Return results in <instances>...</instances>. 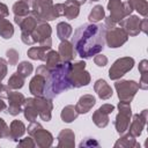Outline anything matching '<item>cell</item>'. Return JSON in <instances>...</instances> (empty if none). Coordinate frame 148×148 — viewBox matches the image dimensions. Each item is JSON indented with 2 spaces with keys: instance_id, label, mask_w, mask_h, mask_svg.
I'll return each mask as SVG.
<instances>
[{
  "instance_id": "cell-1",
  "label": "cell",
  "mask_w": 148,
  "mask_h": 148,
  "mask_svg": "<svg viewBox=\"0 0 148 148\" xmlns=\"http://www.w3.org/2000/svg\"><path fill=\"white\" fill-rule=\"evenodd\" d=\"M105 27L103 24L86 23L80 25L72 37V45L77 54L88 59L99 53L105 43Z\"/></svg>"
},
{
  "instance_id": "cell-2",
  "label": "cell",
  "mask_w": 148,
  "mask_h": 148,
  "mask_svg": "<svg viewBox=\"0 0 148 148\" xmlns=\"http://www.w3.org/2000/svg\"><path fill=\"white\" fill-rule=\"evenodd\" d=\"M71 66L72 64L69 61L61 62L56 68L50 71V74L46 77L45 87H44V94L46 97L53 98L58 96L61 91L72 88V84L69 81Z\"/></svg>"
},
{
  "instance_id": "cell-3",
  "label": "cell",
  "mask_w": 148,
  "mask_h": 148,
  "mask_svg": "<svg viewBox=\"0 0 148 148\" xmlns=\"http://www.w3.org/2000/svg\"><path fill=\"white\" fill-rule=\"evenodd\" d=\"M86 64L83 61H77L75 64H72L71 71H69V81L72 84V88H79L82 86H87L90 81V75L87 71H84Z\"/></svg>"
},
{
  "instance_id": "cell-4",
  "label": "cell",
  "mask_w": 148,
  "mask_h": 148,
  "mask_svg": "<svg viewBox=\"0 0 148 148\" xmlns=\"http://www.w3.org/2000/svg\"><path fill=\"white\" fill-rule=\"evenodd\" d=\"M114 87L118 92V97L121 102H131L132 98L134 97L135 92L139 89V84L135 81H130V80H123V81H117L114 83Z\"/></svg>"
},
{
  "instance_id": "cell-5",
  "label": "cell",
  "mask_w": 148,
  "mask_h": 148,
  "mask_svg": "<svg viewBox=\"0 0 148 148\" xmlns=\"http://www.w3.org/2000/svg\"><path fill=\"white\" fill-rule=\"evenodd\" d=\"M108 8L111 13L110 18L116 23L125 18V16L130 15L133 10L128 2H121L120 0H109Z\"/></svg>"
},
{
  "instance_id": "cell-6",
  "label": "cell",
  "mask_w": 148,
  "mask_h": 148,
  "mask_svg": "<svg viewBox=\"0 0 148 148\" xmlns=\"http://www.w3.org/2000/svg\"><path fill=\"white\" fill-rule=\"evenodd\" d=\"M31 14L38 20H43V21L54 20L56 17L53 14L52 0H36L35 3L32 5Z\"/></svg>"
},
{
  "instance_id": "cell-7",
  "label": "cell",
  "mask_w": 148,
  "mask_h": 148,
  "mask_svg": "<svg viewBox=\"0 0 148 148\" xmlns=\"http://www.w3.org/2000/svg\"><path fill=\"white\" fill-rule=\"evenodd\" d=\"M134 65V59L130 58V57H125V58H120L117 61H114V64L111 66L110 71H109V76L111 80H117L119 77H121L123 75H125L128 71L132 69Z\"/></svg>"
},
{
  "instance_id": "cell-8",
  "label": "cell",
  "mask_w": 148,
  "mask_h": 148,
  "mask_svg": "<svg viewBox=\"0 0 148 148\" xmlns=\"http://www.w3.org/2000/svg\"><path fill=\"white\" fill-rule=\"evenodd\" d=\"M119 113L116 117V128L119 134H123L130 125V117H131V105L128 102H120L119 105Z\"/></svg>"
},
{
  "instance_id": "cell-9",
  "label": "cell",
  "mask_w": 148,
  "mask_h": 148,
  "mask_svg": "<svg viewBox=\"0 0 148 148\" xmlns=\"http://www.w3.org/2000/svg\"><path fill=\"white\" fill-rule=\"evenodd\" d=\"M127 36L128 35L118 27H112L109 30H105V39L110 47L121 46L127 40Z\"/></svg>"
},
{
  "instance_id": "cell-10",
  "label": "cell",
  "mask_w": 148,
  "mask_h": 148,
  "mask_svg": "<svg viewBox=\"0 0 148 148\" xmlns=\"http://www.w3.org/2000/svg\"><path fill=\"white\" fill-rule=\"evenodd\" d=\"M34 103L35 106L37 109V112L39 114V117L45 120L49 121L51 119V111H52V102L50 99H46L42 96H36V98H34Z\"/></svg>"
},
{
  "instance_id": "cell-11",
  "label": "cell",
  "mask_w": 148,
  "mask_h": 148,
  "mask_svg": "<svg viewBox=\"0 0 148 148\" xmlns=\"http://www.w3.org/2000/svg\"><path fill=\"white\" fill-rule=\"evenodd\" d=\"M9 99V106H8V112L12 114V116H16L22 110H21V106L24 104L25 102V98L22 94L20 92H16V91H10L8 97Z\"/></svg>"
},
{
  "instance_id": "cell-12",
  "label": "cell",
  "mask_w": 148,
  "mask_h": 148,
  "mask_svg": "<svg viewBox=\"0 0 148 148\" xmlns=\"http://www.w3.org/2000/svg\"><path fill=\"white\" fill-rule=\"evenodd\" d=\"M119 22H120V27L124 28L123 30L127 35L135 36L140 32V20L138 16H128Z\"/></svg>"
},
{
  "instance_id": "cell-13",
  "label": "cell",
  "mask_w": 148,
  "mask_h": 148,
  "mask_svg": "<svg viewBox=\"0 0 148 148\" xmlns=\"http://www.w3.org/2000/svg\"><path fill=\"white\" fill-rule=\"evenodd\" d=\"M147 120V110H143L141 114H134L133 117V123L130 127L131 135L133 136H139L141 134V131L146 124Z\"/></svg>"
},
{
  "instance_id": "cell-14",
  "label": "cell",
  "mask_w": 148,
  "mask_h": 148,
  "mask_svg": "<svg viewBox=\"0 0 148 148\" xmlns=\"http://www.w3.org/2000/svg\"><path fill=\"white\" fill-rule=\"evenodd\" d=\"M45 81L46 79L39 74H36L31 81H30V92L35 96H42L44 94V87H45Z\"/></svg>"
},
{
  "instance_id": "cell-15",
  "label": "cell",
  "mask_w": 148,
  "mask_h": 148,
  "mask_svg": "<svg viewBox=\"0 0 148 148\" xmlns=\"http://www.w3.org/2000/svg\"><path fill=\"white\" fill-rule=\"evenodd\" d=\"M59 56L61 58L62 62H67L71 61L75 56H74V47L72 45V43H69L67 39L62 40L59 45Z\"/></svg>"
},
{
  "instance_id": "cell-16",
  "label": "cell",
  "mask_w": 148,
  "mask_h": 148,
  "mask_svg": "<svg viewBox=\"0 0 148 148\" xmlns=\"http://www.w3.org/2000/svg\"><path fill=\"white\" fill-rule=\"evenodd\" d=\"M96 103V99L92 95H83L80 97L77 104L75 105V109L77 113H87Z\"/></svg>"
},
{
  "instance_id": "cell-17",
  "label": "cell",
  "mask_w": 148,
  "mask_h": 148,
  "mask_svg": "<svg viewBox=\"0 0 148 148\" xmlns=\"http://www.w3.org/2000/svg\"><path fill=\"white\" fill-rule=\"evenodd\" d=\"M34 136H35V140H36V143H37V146H39V147H49V146H51V143H52V135H51V133L50 132H47V131H45L42 126L32 134Z\"/></svg>"
},
{
  "instance_id": "cell-18",
  "label": "cell",
  "mask_w": 148,
  "mask_h": 148,
  "mask_svg": "<svg viewBox=\"0 0 148 148\" xmlns=\"http://www.w3.org/2000/svg\"><path fill=\"white\" fill-rule=\"evenodd\" d=\"M94 88H95V91L97 92V95L102 99H108V98H110L112 96V89H111V87L104 80H102V79H99V80L96 81Z\"/></svg>"
},
{
  "instance_id": "cell-19",
  "label": "cell",
  "mask_w": 148,
  "mask_h": 148,
  "mask_svg": "<svg viewBox=\"0 0 148 148\" xmlns=\"http://www.w3.org/2000/svg\"><path fill=\"white\" fill-rule=\"evenodd\" d=\"M51 50V47L49 46H34V47H30L28 50V56L29 58L34 59V60H44L46 59V51Z\"/></svg>"
},
{
  "instance_id": "cell-20",
  "label": "cell",
  "mask_w": 148,
  "mask_h": 148,
  "mask_svg": "<svg viewBox=\"0 0 148 148\" xmlns=\"http://www.w3.org/2000/svg\"><path fill=\"white\" fill-rule=\"evenodd\" d=\"M24 117L29 120V121H35L38 112H37V109L35 106V103H34V98H28L25 99L24 102Z\"/></svg>"
},
{
  "instance_id": "cell-21",
  "label": "cell",
  "mask_w": 148,
  "mask_h": 148,
  "mask_svg": "<svg viewBox=\"0 0 148 148\" xmlns=\"http://www.w3.org/2000/svg\"><path fill=\"white\" fill-rule=\"evenodd\" d=\"M25 131L24 124L20 120H14L10 124V128H9V138L13 140H17L20 136L23 135Z\"/></svg>"
},
{
  "instance_id": "cell-22",
  "label": "cell",
  "mask_w": 148,
  "mask_h": 148,
  "mask_svg": "<svg viewBox=\"0 0 148 148\" xmlns=\"http://www.w3.org/2000/svg\"><path fill=\"white\" fill-rule=\"evenodd\" d=\"M58 139H59V147H62V146L72 147V146H74V133L71 130L65 128L64 131H61Z\"/></svg>"
},
{
  "instance_id": "cell-23",
  "label": "cell",
  "mask_w": 148,
  "mask_h": 148,
  "mask_svg": "<svg viewBox=\"0 0 148 148\" xmlns=\"http://www.w3.org/2000/svg\"><path fill=\"white\" fill-rule=\"evenodd\" d=\"M65 10H64V15L68 18V20H73L79 15V5H76L73 0H68L64 3Z\"/></svg>"
},
{
  "instance_id": "cell-24",
  "label": "cell",
  "mask_w": 148,
  "mask_h": 148,
  "mask_svg": "<svg viewBox=\"0 0 148 148\" xmlns=\"http://www.w3.org/2000/svg\"><path fill=\"white\" fill-rule=\"evenodd\" d=\"M45 61H46V65H45V66L51 71V69L56 68L58 65L61 64V58H60V56H59L58 52L52 51V50H49V52L46 53V59H45Z\"/></svg>"
},
{
  "instance_id": "cell-25",
  "label": "cell",
  "mask_w": 148,
  "mask_h": 148,
  "mask_svg": "<svg viewBox=\"0 0 148 148\" xmlns=\"http://www.w3.org/2000/svg\"><path fill=\"white\" fill-rule=\"evenodd\" d=\"M14 34V28L13 24L5 18H0V36L5 39H8L13 36Z\"/></svg>"
},
{
  "instance_id": "cell-26",
  "label": "cell",
  "mask_w": 148,
  "mask_h": 148,
  "mask_svg": "<svg viewBox=\"0 0 148 148\" xmlns=\"http://www.w3.org/2000/svg\"><path fill=\"white\" fill-rule=\"evenodd\" d=\"M92 120L94 123L98 126V127H105L109 123V113L103 111L101 108L94 113L92 116Z\"/></svg>"
},
{
  "instance_id": "cell-27",
  "label": "cell",
  "mask_w": 148,
  "mask_h": 148,
  "mask_svg": "<svg viewBox=\"0 0 148 148\" xmlns=\"http://www.w3.org/2000/svg\"><path fill=\"white\" fill-rule=\"evenodd\" d=\"M13 12L15 16H27L30 12V6L23 0H20L13 5Z\"/></svg>"
},
{
  "instance_id": "cell-28",
  "label": "cell",
  "mask_w": 148,
  "mask_h": 148,
  "mask_svg": "<svg viewBox=\"0 0 148 148\" xmlns=\"http://www.w3.org/2000/svg\"><path fill=\"white\" fill-rule=\"evenodd\" d=\"M77 114L79 113H77L76 109L73 105H67V106L64 108V110L61 112V119L65 123H71L77 117Z\"/></svg>"
},
{
  "instance_id": "cell-29",
  "label": "cell",
  "mask_w": 148,
  "mask_h": 148,
  "mask_svg": "<svg viewBox=\"0 0 148 148\" xmlns=\"http://www.w3.org/2000/svg\"><path fill=\"white\" fill-rule=\"evenodd\" d=\"M57 34L61 40L67 39L72 34V27L66 22H60L57 25Z\"/></svg>"
},
{
  "instance_id": "cell-30",
  "label": "cell",
  "mask_w": 148,
  "mask_h": 148,
  "mask_svg": "<svg viewBox=\"0 0 148 148\" xmlns=\"http://www.w3.org/2000/svg\"><path fill=\"white\" fill-rule=\"evenodd\" d=\"M127 2L131 5V7L133 9L138 10L139 14H141L143 16L147 15V13H148V3H147L146 0H128Z\"/></svg>"
},
{
  "instance_id": "cell-31",
  "label": "cell",
  "mask_w": 148,
  "mask_h": 148,
  "mask_svg": "<svg viewBox=\"0 0 148 148\" xmlns=\"http://www.w3.org/2000/svg\"><path fill=\"white\" fill-rule=\"evenodd\" d=\"M104 16H105L104 8H103L102 6H99V5H97V6H95V7L92 8V10L90 12V14H89L88 18H89V21H90V22L95 23V22H98V21L103 20V18H104Z\"/></svg>"
},
{
  "instance_id": "cell-32",
  "label": "cell",
  "mask_w": 148,
  "mask_h": 148,
  "mask_svg": "<svg viewBox=\"0 0 148 148\" xmlns=\"http://www.w3.org/2000/svg\"><path fill=\"white\" fill-rule=\"evenodd\" d=\"M24 84V77L18 73H14L8 80V87L12 89H20Z\"/></svg>"
},
{
  "instance_id": "cell-33",
  "label": "cell",
  "mask_w": 148,
  "mask_h": 148,
  "mask_svg": "<svg viewBox=\"0 0 148 148\" xmlns=\"http://www.w3.org/2000/svg\"><path fill=\"white\" fill-rule=\"evenodd\" d=\"M32 65L28 61H22L21 64H18V67H17V73L20 75H22L23 77H27L31 74L32 72Z\"/></svg>"
},
{
  "instance_id": "cell-34",
  "label": "cell",
  "mask_w": 148,
  "mask_h": 148,
  "mask_svg": "<svg viewBox=\"0 0 148 148\" xmlns=\"http://www.w3.org/2000/svg\"><path fill=\"white\" fill-rule=\"evenodd\" d=\"M7 58H8L9 65H16V62L18 60V53L15 50L10 49V50L7 51Z\"/></svg>"
},
{
  "instance_id": "cell-35",
  "label": "cell",
  "mask_w": 148,
  "mask_h": 148,
  "mask_svg": "<svg viewBox=\"0 0 148 148\" xmlns=\"http://www.w3.org/2000/svg\"><path fill=\"white\" fill-rule=\"evenodd\" d=\"M0 138H9V128L1 118H0Z\"/></svg>"
},
{
  "instance_id": "cell-36",
  "label": "cell",
  "mask_w": 148,
  "mask_h": 148,
  "mask_svg": "<svg viewBox=\"0 0 148 148\" xmlns=\"http://www.w3.org/2000/svg\"><path fill=\"white\" fill-rule=\"evenodd\" d=\"M64 10H65L64 3H57V5H54V6H53V14H54V17L62 16V15H64Z\"/></svg>"
},
{
  "instance_id": "cell-37",
  "label": "cell",
  "mask_w": 148,
  "mask_h": 148,
  "mask_svg": "<svg viewBox=\"0 0 148 148\" xmlns=\"http://www.w3.org/2000/svg\"><path fill=\"white\" fill-rule=\"evenodd\" d=\"M6 74H7V62L5 59L0 58V81L3 80Z\"/></svg>"
},
{
  "instance_id": "cell-38",
  "label": "cell",
  "mask_w": 148,
  "mask_h": 148,
  "mask_svg": "<svg viewBox=\"0 0 148 148\" xmlns=\"http://www.w3.org/2000/svg\"><path fill=\"white\" fill-rule=\"evenodd\" d=\"M94 61H95V64H96L97 66L103 67V66L106 65V62H108V58H106L105 56H103V54H99V56H96V57H95Z\"/></svg>"
},
{
  "instance_id": "cell-39",
  "label": "cell",
  "mask_w": 148,
  "mask_h": 148,
  "mask_svg": "<svg viewBox=\"0 0 148 148\" xmlns=\"http://www.w3.org/2000/svg\"><path fill=\"white\" fill-rule=\"evenodd\" d=\"M36 74H39V75H42V76H44V77L46 79V77L49 76V74H50V69H49L45 65H42V66H39V67L37 68Z\"/></svg>"
},
{
  "instance_id": "cell-40",
  "label": "cell",
  "mask_w": 148,
  "mask_h": 148,
  "mask_svg": "<svg viewBox=\"0 0 148 148\" xmlns=\"http://www.w3.org/2000/svg\"><path fill=\"white\" fill-rule=\"evenodd\" d=\"M9 92H10V88L7 86H3V84H1L0 83V97L1 98H7L8 97V95H9Z\"/></svg>"
},
{
  "instance_id": "cell-41",
  "label": "cell",
  "mask_w": 148,
  "mask_h": 148,
  "mask_svg": "<svg viewBox=\"0 0 148 148\" xmlns=\"http://www.w3.org/2000/svg\"><path fill=\"white\" fill-rule=\"evenodd\" d=\"M8 15V8L5 3L0 2V18H3Z\"/></svg>"
},
{
  "instance_id": "cell-42",
  "label": "cell",
  "mask_w": 148,
  "mask_h": 148,
  "mask_svg": "<svg viewBox=\"0 0 148 148\" xmlns=\"http://www.w3.org/2000/svg\"><path fill=\"white\" fill-rule=\"evenodd\" d=\"M92 145L98 146V143H97L94 139H91V138H87L86 141H82V142L80 143V147H83V146H92Z\"/></svg>"
},
{
  "instance_id": "cell-43",
  "label": "cell",
  "mask_w": 148,
  "mask_h": 148,
  "mask_svg": "<svg viewBox=\"0 0 148 148\" xmlns=\"http://www.w3.org/2000/svg\"><path fill=\"white\" fill-rule=\"evenodd\" d=\"M20 146H30V147H34L35 143H34V141L31 140V138H25L23 141L20 142Z\"/></svg>"
},
{
  "instance_id": "cell-44",
  "label": "cell",
  "mask_w": 148,
  "mask_h": 148,
  "mask_svg": "<svg viewBox=\"0 0 148 148\" xmlns=\"http://www.w3.org/2000/svg\"><path fill=\"white\" fill-rule=\"evenodd\" d=\"M146 24H147V20H146V18L142 20V21H140V31L147 32V27H146Z\"/></svg>"
},
{
  "instance_id": "cell-45",
  "label": "cell",
  "mask_w": 148,
  "mask_h": 148,
  "mask_svg": "<svg viewBox=\"0 0 148 148\" xmlns=\"http://www.w3.org/2000/svg\"><path fill=\"white\" fill-rule=\"evenodd\" d=\"M6 108H7V106H6V103H5L2 99H0V112H1V111H3Z\"/></svg>"
},
{
  "instance_id": "cell-46",
  "label": "cell",
  "mask_w": 148,
  "mask_h": 148,
  "mask_svg": "<svg viewBox=\"0 0 148 148\" xmlns=\"http://www.w3.org/2000/svg\"><path fill=\"white\" fill-rule=\"evenodd\" d=\"M23 1H24L25 3H28L29 6H32V5L35 3V1H36V0H23Z\"/></svg>"
},
{
  "instance_id": "cell-47",
  "label": "cell",
  "mask_w": 148,
  "mask_h": 148,
  "mask_svg": "<svg viewBox=\"0 0 148 148\" xmlns=\"http://www.w3.org/2000/svg\"><path fill=\"white\" fill-rule=\"evenodd\" d=\"M73 1H74L76 5H79V6H80V5H83V3L86 2V0H73Z\"/></svg>"
},
{
  "instance_id": "cell-48",
  "label": "cell",
  "mask_w": 148,
  "mask_h": 148,
  "mask_svg": "<svg viewBox=\"0 0 148 148\" xmlns=\"http://www.w3.org/2000/svg\"><path fill=\"white\" fill-rule=\"evenodd\" d=\"M90 1H98V0H90Z\"/></svg>"
},
{
  "instance_id": "cell-49",
  "label": "cell",
  "mask_w": 148,
  "mask_h": 148,
  "mask_svg": "<svg viewBox=\"0 0 148 148\" xmlns=\"http://www.w3.org/2000/svg\"><path fill=\"white\" fill-rule=\"evenodd\" d=\"M0 82H1V81H0Z\"/></svg>"
}]
</instances>
